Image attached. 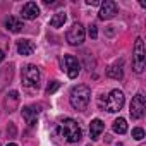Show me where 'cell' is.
<instances>
[{"mask_svg":"<svg viewBox=\"0 0 146 146\" xmlns=\"http://www.w3.org/2000/svg\"><path fill=\"white\" fill-rule=\"evenodd\" d=\"M23 117H24V120L33 127V125L38 122V110H36L35 107H24V108H23Z\"/></svg>","mask_w":146,"mask_h":146,"instance_id":"14","label":"cell"},{"mask_svg":"<svg viewBox=\"0 0 146 146\" xmlns=\"http://www.w3.org/2000/svg\"><path fill=\"white\" fill-rule=\"evenodd\" d=\"M4 58H5V55H4V52H2V50H0V62H2Z\"/></svg>","mask_w":146,"mask_h":146,"instance_id":"23","label":"cell"},{"mask_svg":"<svg viewBox=\"0 0 146 146\" xmlns=\"http://www.w3.org/2000/svg\"><path fill=\"white\" fill-rule=\"evenodd\" d=\"M132 137L137 139V141H141V139L144 137V131H143L141 127H134V129H132Z\"/></svg>","mask_w":146,"mask_h":146,"instance_id":"20","label":"cell"},{"mask_svg":"<svg viewBox=\"0 0 146 146\" xmlns=\"http://www.w3.org/2000/svg\"><path fill=\"white\" fill-rule=\"evenodd\" d=\"M21 14H23V17H24V19L33 21V19H36V17L40 16V7H38V4H36V2H28V4H24V5H23Z\"/></svg>","mask_w":146,"mask_h":146,"instance_id":"10","label":"cell"},{"mask_svg":"<svg viewBox=\"0 0 146 146\" xmlns=\"http://www.w3.org/2000/svg\"><path fill=\"white\" fill-rule=\"evenodd\" d=\"M17 52L23 57H28L35 52V43L31 40H19L17 41Z\"/></svg>","mask_w":146,"mask_h":146,"instance_id":"12","label":"cell"},{"mask_svg":"<svg viewBox=\"0 0 146 146\" xmlns=\"http://www.w3.org/2000/svg\"><path fill=\"white\" fill-rule=\"evenodd\" d=\"M84 36H86V33H84V28L81 23H74L70 26V29L67 31V41H69V45H74V46L81 45L84 41Z\"/></svg>","mask_w":146,"mask_h":146,"instance_id":"6","label":"cell"},{"mask_svg":"<svg viewBox=\"0 0 146 146\" xmlns=\"http://www.w3.org/2000/svg\"><path fill=\"white\" fill-rule=\"evenodd\" d=\"M7 146H17V144H14V143H9V144H7Z\"/></svg>","mask_w":146,"mask_h":146,"instance_id":"24","label":"cell"},{"mask_svg":"<svg viewBox=\"0 0 146 146\" xmlns=\"http://www.w3.org/2000/svg\"><path fill=\"white\" fill-rule=\"evenodd\" d=\"M115 146H124V144H120V143H119V144H115Z\"/></svg>","mask_w":146,"mask_h":146,"instance_id":"25","label":"cell"},{"mask_svg":"<svg viewBox=\"0 0 146 146\" xmlns=\"http://www.w3.org/2000/svg\"><path fill=\"white\" fill-rule=\"evenodd\" d=\"M70 105L74 107L76 110H84L88 105H90V100H91V91L88 86L84 84H79V86H74L70 90Z\"/></svg>","mask_w":146,"mask_h":146,"instance_id":"2","label":"cell"},{"mask_svg":"<svg viewBox=\"0 0 146 146\" xmlns=\"http://www.w3.org/2000/svg\"><path fill=\"white\" fill-rule=\"evenodd\" d=\"M144 41L143 38H137L136 43H134V50H132V69L134 72H137V74H141L143 69H144Z\"/></svg>","mask_w":146,"mask_h":146,"instance_id":"4","label":"cell"},{"mask_svg":"<svg viewBox=\"0 0 146 146\" xmlns=\"http://www.w3.org/2000/svg\"><path fill=\"white\" fill-rule=\"evenodd\" d=\"M144 108H146V102H144V95L143 93H137L132 102H131V107H129V112H131V117L132 119H141L144 115Z\"/></svg>","mask_w":146,"mask_h":146,"instance_id":"7","label":"cell"},{"mask_svg":"<svg viewBox=\"0 0 146 146\" xmlns=\"http://www.w3.org/2000/svg\"><path fill=\"white\" fill-rule=\"evenodd\" d=\"M17 105H19V93L14 90V91L7 93V96H5V108H7V112H14L17 108Z\"/></svg>","mask_w":146,"mask_h":146,"instance_id":"13","label":"cell"},{"mask_svg":"<svg viewBox=\"0 0 146 146\" xmlns=\"http://www.w3.org/2000/svg\"><path fill=\"white\" fill-rule=\"evenodd\" d=\"M64 64H65V72H67V76L70 79H76L79 76V70H81V65L78 62L76 57H72V55H65L64 57Z\"/></svg>","mask_w":146,"mask_h":146,"instance_id":"8","label":"cell"},{"mask_svg":"<svg viewBox=\"0 0 146 146\" xmlns=\"http://www.w3.org/2000/svg\"><path fill=\"white\" fill-rule=\"evenodd\" d=\"M115 14H117V4L113 2V0H105V2L102 4L100 12H98V17L102 21H107V19H112Z\"/></svg>","mask_w":146,"mask_h":146,"instance_id":"9","label":"cell"},{"mask_svg":"<svg viewBox=\"0 0 146 146\" xmlns=\"http://www.w3.org/2000/svg\"><path fill=\"white\" fill-rule=\"evenodd\" d=\"M58 88H60V81H52V83L46 86V95H53Z\"/></svg>","mask_w":146,"mask_h":146,"instance_id":"19","label":"cell"},{"mask_svg":"<svg viewBox=\"0 0 146 146\" xmlns=\"http://www.w3.org/2000/svg\"><path fill=\"white\" fill-rule=\"evenodd\" d=\"M57 134L60 136V137H64L67 143H70V144H76V143H79L81 141V137H83V131H81V127H79V124L74 120V119H62L60 122H58V125H57Z\"/></svg>","mask_w":146,"mask_h":146,"instance_id":"1","label":"cell"},{"mask_svg":"<svg viewBox=\"0 0 146 146\" xmlns=\"http://www.w3.org/2000/svg\"><path fill=\"white\" fill-rule=\"evenodd\" d=\"M113 131H115L117 134H124V132H127V122H125V119L119 117V119L113 122Z\"/></svg>","mask_w":146,"mask_h":146,"instance_id":"18","label":"cell"},{"mask_svg":"<svg viewBox=\"0 0 146 146\" xmlns=\"http://www.w3.org/2000/svg\"><path fill=\"white\" fill-rule=\"evenodd\" d=\"M125 103V96L120 90H112L110 95L107 96V100H100V107L105 108L107 112L110 113H115V112H120L122 107Z\"/></svg>","mask_w":146,"mask_h":146,"instance_id":"3","label":"cell"},{"mask_svg":"<svg viewBox=\"0 0 146 146\" xmlns=\"http://www.w3.org/2000/svg\"><path fill=\"white\" fill-rule=\"evenodd\" d=\"M107 76L112 78V79H122L124 78V62L122 60H117L115 64H112L107 69Z\"/></svg>","mask_w":146,"mask_h":146,"instance_id":"11","label":"cell"},{"mask_svg":"<svg viewBox=\"0 0 146 146\" xmlns=\"http://www.w3.org/2000/svg\"><path fill=\"white\" fill-rule=\"evenodd\" d=\"M65 21H67V14H65V12H57V14L50 19V26H52V28H62Z\"/></svg>","mask_w":146,"mask_h":146,"instance_id":"17","label":"cell"},{"mask_svg":"<svg viewBox=\"0 0 146 146\" xmlns=\"http://www.w3.org/2000/svg\"><path fill=\"white\" fill-rule=\"evenodd\" d=\"M40 69L36 65H26L23 69V84L28 86V88H35L40 84Z\"/></svg>","mask_w":146,"mask_h":146,"instance_id":"5","label":"cell"},{"mask_svg":"<svg viewBox=\"0 0 146 146\" xmlns=\"http://www.w3.org/2000/svg\"><path fill=\"white\" fill-rule=\"evenodd\" d=\"M88 35H90V38L96 40V36H98V29H96L95 24H90V28H88Z\"/></svg>","mask_w":146,"mask_h":146,"instance_id":"21","label":"cell"},{"mask_svg":"<svg viewBox=\"0 0 146 146\" xmlns=\"http://www.w3.org/2000/svg\"><path fill=\"white\" fill-rule=\"evenodd\" d=\"M86 4H88V5H102V2H100V0H88Z\"/></svg>","mask_w":146,"mask_h":146,"instance_id":"22","label":"cell"},{"mask_svg":"<svg viewBox=\"0 0 146 146\" xmlns=\"http://www.w3.org/2000/svg\"><path fill=\"white\" fill-rule=\"evenodd\" d=\"M5 28L9 29V31H12V33H19L24 26H23V21H19V19H16V17H9L7 21H5Z\"/></svg>","mask_w":146,"mask_h":146,"instance_id":"16","label":"cell"},{"mask_svg":"<svg viewBox=\"0 0 146 146\" xmlns=\"http://www.w3.org/2000/svg\"><path fill=\"white\" fill-rule=\"evenodd\" d=\"M103 129H105V124H103L100 119L91 120V124H90V136H91V139H93V141H95V139H98V137H100V134L103 132Z\"/></svg>","mask_w":146,"mask_h":146,"instance_id":"15","label":"cell"}]
</instances>
